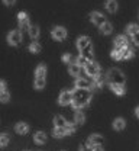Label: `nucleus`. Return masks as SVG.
Wrapping results in <instances>:
<instances>
[{
  "label": "nucleus",
  "mask_w": 139,
  "mask_h": 151,
  "mask_svg": "<svg viewBox=\"0 0 139 151\" xmlns=\"http://www.w3.org/2000/svg\"><path fill=\"white\" fill-rule=\"evenodd\" d=\"M110 89H112L113 93H116L118 96H123V94L126 93L125 84H110Z\"/></svg>",
  "instance_id": "dca6fc26"
},
{
  "label": "nucleus",
  "mask_w": 139,
  "mask_h": 151,
  "mask_svg": "<svg viewBox=\"0 0 139 151\" xmlns=\"http://www.w3.org/2000/svg\"><path fill=\"white\" fill-rule=\"evenodd\" d=\"M125 127H126V122H125L123 118H116V119L113 121V128H115L116 131H123Z\"/></svg>",
  "instance_id": "f3484780"
},
{
  "label": "nucleus",
  "mask_w": 139,
  "mask_h": 151,
  "mask_svg": "<svg viewBox=\"0 0 139 151\" xmlns=\"http://www.w3.org/2000/svg\"><path fill=\"white\" fill-rule=\"evenodd\" d=\"M71 58H73L71 54H64V55H62V61H64V63H70Z\"/></svg>",
  "instance_id": "c9c22d12"
},
{
  "label": "nucleus",
  "mask_w": 139,
  "mask_h": 151,
  "mask_svg": "<svg viewBox=\"0 0 139 151\" xmlns=\"http://www.w3.org/2000/svg\"><path fill=\"white\" fill-rule=\"evenodd\" d=\"M15 131L18 132V134H20V135H25V134L29 132V125L25 124V122H18L15 125Z\"/></svg>",
  "instance_id": "ddd939ff"
},
{
  "label": "nucleus",
  "mask_w": 139,
  "mask_h": 151,
  "mask_svg": "<svg viewBox=\"0 0 139 151\" xmlns=\"http://www.w3.org/2000/svg\"><path fill=\"white\" fill-rule=\"evenodd\" d=\"M76 89H90L91 87V81L87 78H77L74 83Z\"/></svg>",
  "instance_id": "9b49d317"
},
{
  "label": "nucleus",
  "mask_w": 139,
  "mask_h": 151,
  "mask_svg": "<svg viewBox=\"0 0 139 151\" xmlns=\"http://www.w3.org/2000/svg\"><path fill=\"white\" fill-rule=\"evenodd\" d=\"M90 20H91L94 25H97V26H101V25L106 22L104 16H103L100 12H91V13H90Z\"/></svg>",
  "instance_id": "9d476101"
},
{
  "label": "nucleus",
  "mask_w": 139,
  "mask_h": 151,
  "mask_svg": "<svg viewBox=\"0 0 139 151\" xmlns=\"http://www.w3.org/2000/svg\"><path fill=\"white\" fill-rule=\"evenodd\" d=\"M51 37L54 38L55 41H64L67 38V29L64 26H55L51 31Z\"/></svg>",
  "instance_id": "20e7f679"
},
{
  "label": "nucleus",
  "mask_w": 139,
  "mask_h": 151,
  "mask_svg": "<svg viewBox=\"0 0 139 151\" xmlns=\"http://www.w3.org/2000/svg\"><path fill=\"white\" fill-rule=\"evenodd\" d=\"M22 42V32L19 29H13L7 34V44L12 47H18Z\"/></svg>",
  "instance_id": "7ed1b4c3"
},
{
  "label": "nucleus",
  "mask_w": 139,
  "mask_h": 151,
  "mask_svg": "<svg viewBox=\"0 0 139 151\" xmlns=\"http://www.w3.org/2000/svg\"><path fill=\"white\" fill-rule=\"evenodd\" d=\"M80 71H81V67H80L77 63H74V64H70V67H68V73L70 76H77L80 74Z\"/></svg>",
  "instance_id": "4be33fe9"
},
{
  "label": "nucleus",
  "mask_w": 139,
  "mask_h": 151,
  "mask_svg": "<svg viewBox=\"0 0 139 151\" xmlns=\"http://www.w3.org/2000/svg\"><path fill=\"white\" fill-rule=\"evenodd\" d=\"M106 9L110 13H116V10H118V1L116 0H107L106 1Z\"/></svg>",
  "instance_id": "6ab92c4d"
},
{
  "label": "nucleus",
  "mask_w": 139,
  "mask_h": 151,
  "mask_svg": "<svg viewBox=\"0 0 139 151\" xmlns=\"http://www.w3.org/2000/svg\"><path fill=\"white\" fill-rule=\"evenodd\" d=\"M15 1H16V0H3V3H4L6 6H13Z\"/></svg>",
  "instance_id": "4c0bfd02"
},
{
  "label": "nucleus",
  "mask_w": 139,
  "mask_h": 151,
  "mask_svg": "<svg viewBox=\"0 0 139 151\" xmlns=\"http://www.w3.org/2000/svg\"><path fill=\"white\" fill-rule=\"evenodd\" d=\"M84 70H86V74L90 76V77H94V76L100 74V65L97 63H94V61H90V63L84 67Z\"/></svg>",
  "instance_id": "423d86ee"
},
{
  "label": "nucleus",
  "mask_w": 139,
  "mask_h": 151,
  "mask_svg": "<svg viewBox=\"0 0 139 151\" xmlns=\"http://www.w3.org/2000/svg\"><path fill=\"white\" fill-rule=\"evenodd\" d=\"M71 102H73V92L62 90L60 97H58V103H60L61 106H67V105H71Z\"/></svg>",
  "instance_id": "39448f33"
},
{
  "label": "nucleus",
  "mask_w": 139,
  "mask_h": 151,
  "mask_svg": "<svg viewBox=\"0 0 139 151\" xmlns=\"http://www.w3.org/2000/svg\"><path fill=\"white\" fill-rule=\"evenodd\" d=\"M10 141V137L7 134H0V147H7Z\"/></svg>",
  "instance_id": "c85d7f7f"
},
{
  "label": "nucleus",
  "mask_w": 139,
  "mask_h": 151,
  "mask_svg": "<svg viewBox=\"0 0 139 151\" xmlns=\"http://www.w3.org/2000/svg\"><path fill=\"white\" fill-rule=\"evenodd\" d=\"M110 55L113 60H122V48H115Z\"/></svg>",
  "instance_id": "473e14b6"
},
{
  "label": "nucleus",
  "mask_w": 139,
  "mask_h": 151,
  "mask_svg": "<svg viewBox=\"0 0 139 151\" xmlns=\"http://www.w3.org/2000/svg\"><path fill=\"white\" fill-rule=\"evenodd\" d=\"M28 32H29V37L32 38V39H38V37H39V28L35 26V25H31V28L28 29Z\"/></svg>",
  "instance_id": "b1692460"
},
{
  "label": "nucleus",
  "mask_w": 139,
  "mask_h": 151,
  "mask_svg": "<svg viewBox=\"0 0 139 151\" xmlns=\"http://www.w3.org/2000/svg\"><path fill=\"white\" fill-rule=\"evenodd\" d=\"M52 135H54L55 138H62V137L68 135V132L65 129V127H55L54 131H52Z\"/></svg>",
  "instance_id": "2eb2a0df"
},
{
  "label": "nucleus",
  "mask_w": 139,
  "mask_h": 151,
  "mask_svg": "<svg viewBox=\"0 0 139 151\" xmlns=\"http://www.w3.org/2000/svg\"><path fill=\"white\" fill-rule=\"evenodd\" d=\"M130 38H132L133 44H135L136 47H139V31H136L135 34H132V35H130Z\"/></svg>",
  "instance_id": "f704fd0d"
},
{
  "label": "nucleus",
  "mask_w": 139,
  "mask_h": 151,
  "mask_svg": "<svg viewBox=\"0 0 139 151\" xmlns=\"http://www.w3.org/2000/svg\"><path fill=\"white\" fill-rule=\"evenodd\" d=\"M28 48H29V51H31L32 54H39V52H41V50H42V48H41V45L38 44V42H36V41L31 42Z\"/></svg>",
  "instance_id": "393cba45"
},
{
  "label": "nucleus",
  "mask_w": 139,
  "mask_h": 151,
  "mask_svg": "<svg viewBox=\"0 0 139 151\" xmlns=\"http://www.w3.org/2000/svg\"><path fill=\"white\" fill-rule=\"evenodd\" d=\"M1 90H6V81L4 80H0V92Z\"/></svg>",
  "instance_id": "58836bf2"
},
{
  "label": "nucleus",
  "mask_w": 139,
  "mask_h": 151,
  "mask_svg": "<svg viewBox=\"0 0 139 151\" xmlns=\"http://www.w3.org/2000/svg\"><path fill=\"white\" fill-rule=\"evenodd\" d=\"M80 151H93V147H90L88 144H87V145H81V147H80Z\"/></svg>",
  "instance_id": "e433bc0d"
},
{
  "label": "nucleus",
  "mask_w": 139,
  "mask_h": 151,
  "mask_svg": "<svg viewBox=\"0 0 139 151\" xmlns=\"http://www.w3.org/2000/svg\"><path fill=\"white\" fill-rule=\"evenodd\" d=\"M93 151H103V150L100 148V145H99V147H94V148H93Z\"/></svg>",
  "instance_id": "a19ab883"
},
{
  "label": "nucleus",
  "mask_w": 139,
  "mask_h": 151,
  "mask_svg": "<svg viewBox=\"0 0 139 151\" xmlns=\"http://www.w3.org/2000/svg\"><path fill=\"white\" fill-rule=\"evenodd\" d=\"M136 31H139V26L136 25V23H130V25H128V28H126V32H128L129 35L135 34Z\"/></svg>",
  "instance_id": "2f4dec72"
},
{
  "label": "nucleus",
  "mask_w": 139,
  "mask_h": 151,
  "mask_svg": "<svg viewBox=\"0 0 139 151\" xmlns=\"http://www.w3.org/2000/svg\"><path fill=\"white\" fill-rule=\"evenodd\" d=\"M65 129H67V132L71 135V134H74V132H76V125H74V124H70V122H67V125H65Z\"/></svg>",
  "instance_id": "72a5a7b5"
},
{
  "label": "nucleus",
  "mask_w": 139,
  "mask_h": 151,
  "mask_svg": "<svg viewBox=\"0 0 139 151\" xmlns=\"http://www.w3.org/2000/svg\"><path fill=\"white\" fill-rule=\"evenodd\" d=\"M76 63L78 64L80 67H86V65H87V64L90 63V60H88V58H87V57H86V55H83V54H80V55L77 57V60H76Z\"/></svg>",
  "instance_id": "bb28decb"
},
{
  "label": "nucleus",
  "mask_w": 139,
  "mask_h": 151,
  "mask_svg": "<svg viewBox=\"0 0 139 151\" xmlns=\"http://www.w3.org/2000/svg\"><path fill=\"white\" fill-rule=\"evenodd\" d=\"M104 142V138L101 137V135H99V134H93L90 138H88V141H87V144L90 145V147H99V145H101Z\"/></svg>",
  "instance_id": "6e6552de"
},
{
  "label": "nucleus",
  "mask_w": 139,
  "mask_h": 151,
  "mask_svg": "<svg viewBox=\"0 0 139 151\" xmlns=\"http://www.w3.org/2000/svg\"><path fill=\"white\" fill-rule=\"evenodd\" d=\"M91 100V93L90 89H76L73 92V102L71 106L74 109H81L84 106H87Z\"/></svg>",
  "instance_id": "f257e3e1"
},
{
  "label": "nucleus",
  "mask_w": 139,
  "mask_h": 151,
  "mask_svg": "<svg viewBox=\"0 0 139 151\" xmlns=\"http://www.w3.org/2000/svg\"><path fill=\"white\" fill-rule=\"evenodd\" d=\"M135 115H136V116H138V118H139V106H138V108H136V109H135Z\"/></svg>",
  "instance_id": "ea45409f"
},
{
  "label": "nucleus",
  "mask_w": 139,
  "mask_h": 151,
  "mask_svg": "<svg viewBox=\"0 0 139 151\" xmlns=\"http://www.w3.org/2000/svg\"><path fill=\"white\" fill-rule=\"evenodd\" d=\"M100 31H101V34H104V35H109V34H112V31H113V26H112V23L110 22H104L101 26H100Z\"/></svg>",
  "instance_id": "412c9836"
},
{
  "label": "nucleus",
  "mask_w": 139,
  "mask_h": 151,
  "mask_svg": "<svg viewBox=\"0 0 139 151\" xmlns=\"http://www.w3.org/2000/svg\"><path fill=\"white\" fill-rule=\"evenodd\" d=\"M54 125H55V127H65V125H67V121H65L64 116L57 115V116H54Z\"/></svg>",
  "instance_id": "a878e982"
},
{
  "label": "nucleus",
  "mask_w": 139,
  "mask_h": 151,
  "mask_svg": "<svg viewBox=\"0 0 139 151\" xmlns=\"http://www.w3.org/2000/svg\"><path fill=\"white\" fill-rule=\"evenodd\" d=\"M10 100V93L7 90H1L0 92V102L1 103H7Z\"/></svg>",
  "instance_id": "c756f323"
},
{
  "label": "nucleus",
  "mask_w": 139,
  "mask_h": 151,
  "mask_svg": "<svg viewBox=\"0 0 139 151\" xmlns=\"http://www.w3.org/2000/svg\"><path fill=\"white\" fill-rule=\"evenodd\" d=\"M133 55H135V52L132 48H129V47L122 48V60H130Z\"/></svg>",
  "instance_id": "aec40b11"
},
{
  "label": "nucleus",
  "mask_w": 139,
  "mask_h": 151,
  "mask_svg": "<svg viewBox=\"0 0 139 151\" xmlns=\"http://www.w3.org/2000/svg\"><path fill=\"white\" fill-rule=\"evenodd\" d=\"M35 76H36V77H45V76H46V67H45V64H39V65L36 67Z\"/></svg>",
  "instance_id": "cd10ccee"
},
{
  "label": "nucleus",
  "mask_w": 139,
  "mask_h": 151,
  "mask_svg": "<svg viewBox=\"0 0 139 151\" xmlns=\"http://www.w3.org/2000/svg\"><path fill=\"white\" fill-rule=\"evenodd\" d=\"M18 22H19V29H22V31H28L31 28V22H29V18H28V13H25V12H20L18 15Z\"/></svg>",
  "instance_id": "0eeeda50"
},
{
  "label": "nucleus",
  "mask_w": 139,
  "mask_h": 151,
  "mask_svg": "<svg viewBox=\"0 0 139 151\" xmlns=\"http://www.w3.org/2000/svg\"><path fill=\"white\" fill-rule=\"evenodd\" d=\"M45 84H46V80H45V77H35V83H34L35 89L42 90V89L45 87Z\"/></svg>",
  "instance_id": "5701e85b"
},
{
  "label": "nucleus",
  "mask_w": 139,
  "mask_h": 151,
  "mask_svg": "<svg viewBox=\"0 0 139 151\" xmlns=\"http://www.w3.org/2000/svg\"><path fill=\"white\" fill-rule=\"evenodd\" d=\"M34 139H35V142H36V144L42 145V144H45V142H46V134H45V132H42V131L36 132V134H35V137H34Z\"/></svg>",
  "instance_id": "a211bd4d"
},
{
  "label": "nucleus",
  "mask_w": 139,
  "mask_h": 151,
  "mask_svg": "<svg viewBox=\"0 0 139 151\" xmlns=\"http://www.w3.org/2000/svg\"><path fill=\"white\" fill-rule=\"evenodd\" d=\"M103 83H104V78H103V76H94V77H91V86L93 87H96V89H100L101 86H103Z\"/></svg>",
  "instance_id": "4468645a"
},
{
  "label": "nucleus",
  "mask_w": 139,
  "mask_h": 151,
  "mask_svg": "<svg viewBox=\"0 0 139 151\" xmlns=\"http://www.w3.org/2000/svg\"><path fill=\"white\" fill-rule=\"evenodd\" d=\"M91 45V39L88 37H80L77 39V48H78L80 52H83L86 48H88Z\"/></svg>",
  "instance_id": "1a4fd4ad"
},
{
  "label": "nucleus",
  "mask_w": 139,
  "mask_h": 151,
  "mask_svg": "<svg viewBox=\"0 0 139 151\" xmlns=\"http://www.w3.org/2000/svg\"><path fill=\"white\" fill-rule=\"evenodd\" d=\"M106 81L109 84H125L126 78H125V76H123V73L120 70H118V68H110L107 71V76H106Z\"/></svg>",
  "instance_id": "f03ea898"
},
{
  "label": "nucleus",
  "mask_w": 139,
  "mask_h": 151,
  "mask_svg": "<svg viewBox=\"0 0 139 151\" xmlns=\"http://www.w3.org/2000/svg\"><path fill=\"white\" fill-rule=\"evenodd\" d=\"M74 121H76V124H84V121H86V116H84V113L83 112H77L76 113V116H74Z\"/></svg>",
  "instance_id": "7c9ffc66"
},
{
  "label": "nucleus",
  "mask_w": 139,
  "mask_h": 151,
  "mask_svg": "<svg viewBox=\"0 0 139 151\" xmlns=\"http://www.w3.org/2000/svg\"><path fill=\"white\" fill-rule=\"evenodd\" d=\"M115 47L116 48H126V47H129L128 45V38L125 37V35L116 37L115 38Z\"/></svg>",
  "instance_id": "f8f14e48"
}]
</instances>
